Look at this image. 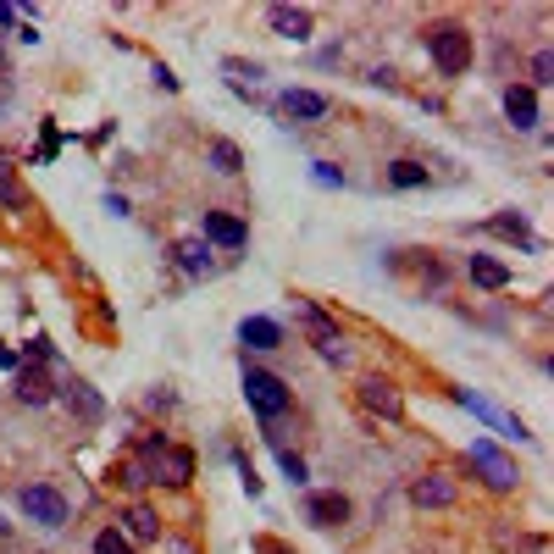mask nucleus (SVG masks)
<instances>
[{
    "label": "nucleus",
    "mask_w": 554,
    "mask_h": 554,
    "mask_svg": "<svg viewBox=\"0 0 554 554\" xmlns=\"http://www.w3.org/2000/svg\"><path fill=\"white\" fill-rule=\"evenodd\" d=\"M427 50H433L438 73H466L471 67V34L460 23H438L433 34H427Z\"/></svg>",
    "instance_id": "1"
},
{
    "label": "nucleus",
    "mask_w": 554,
    "mask_h": 554,
    "mask_svg": "<svg viewBox=\"0 0 554 554\" xmlns=\"http://www.w3.org/2000/svg\"><path fill=\"white\" fill-rule=\"evenodd\" d=\"M244 399H250V410L266 416V422H277V416L289 410V388L277 383L272 372H244Z\"/></svg>",
    "instance_id": "2"
},
{
    "label": "nucleus",
    "mask_w": 554,
    "mask_h": 554,
    "mask_svg": "<svg viewBox=\"0 0 554 554\" xmlns=\"http://www.w3.org/2000/svg\"><path fill=\"white\" fill-rule=\"evenodd\" d=\"M145 471H156L150 482H172V488H183V482L194 477V455L189 449H172V444H150V466Z\"/></svg>",
    "instance_id": "3"
},
{
    "label": "nucleus",
    "mask_w": 554,
    "mask_h": 554,
    "mask_svg": "<svg viewBox=\"0 0 554 554\" xmlns=\"http://www.w3.org/2000/svg\"><path fill=\"white\" fill-rule=\"evenodd\" d=\"M471 460L482 466V477H488V488H494V494H510V488H516V460L499 455L488 438H477V444H471Z\"/></svg>",
    "instance_id": "4"
},
{
    "label": "nucleus",
    "mask_w": 554,
    "mask_h": 554,
    "mask_svg": "<svg viewBox=\"0 0 554 554\" xmlns=\"http://www.w3.org/2000/svg\"><path fill=\"white\" fill-rule=\"evenodd\" d=\"M23 516L39 521V527H61L67 521V499L56 488H45V482H34V488H23Z\"/></svg>",
    "instance_id": "5"
},
{
    "label": "nucleus",
    "mask_w": 554,
    "mask_h": 554,
    "mask_svg": "<svg viewBox=\"0 0 554 554\" xmlns=\"http://www.w3.org/2000/svg\"><path fill=\"white\" fill-rule=\"evenodd\" d=\"M410 499H416L422 510H449V505H455V482L438 477V471H427V477L410 482Z\"/></svg>",
    "instance_id": "6"
},
{
    "label": "nucleus",
    "mask_w": 554,
    "mask_h": 554,
    "mask_svg": "<svg viewBox=\"0 0 554 554\" xmlns=\"http://www.w3.org/2000/svg\"><path fill=\"white\" fill-rule=\"evenodd\" d=\"M361 405L377 410V416H388V422H399V416H405V399H399L383 377H366V383H361Z\"/></svg>",
    "instance_id": "7"
},
{
    "label": "nucleus",
    "mask_w": 554,
    "mask_h": 554,
    "mask_svg": "<svg viewBox=\"0 0 554 554\" xmlns=\"http://www.w3.org/2000/svg\"><path fill=\"white\" fill-rule=\"evenodd\" d=\"M266 23H272L277 39H311V12L305 6H272Z\"/></svg>",
    "instance_id": "8"
},
{
    "label": "nucleus",
    "mask_w": 554,
    "mask_h": 554,
    "mask_svg": "<svg viewBox=\"0 0 554 554\" xmlns=\"http://www.w3.org/2000/svg\"><path fill=\"white\" fill-rule=\"evenodd\" d=\"M205 239L211 244H222V250H239L250 233H244V222L239 217H228V211H205Z\"/></svg>",
    "instance_id": "9"
},
{
    "label": "nucleus",
    "mask_w": 554,
    "mask_h": 554,
    "mask_svg": "<svg viewBox=\"0 0 554 554\" xmlns=\"http://www.w3.org/2000/svg\"><path fill=\"white\" fill-rule=\"evenodd\" d=\"M305 516H311L316 527H338V521H350V499L344 494H311L305 499Z\"/></svg>",
    "instance_id": "10"
},
{
    "label": "nucleus",
    "mask_w": 554,
    "mask_h": 554,
    "mask_svg": "<svg viewBox=\"0 0 554 554\" xmlns=\"http://www.w3.org/2000/svg\"><path fill=\"white\" fill-rule=\"evenodd\" d=\"M277 106L289 111V117H300V122L327 117V95H316V89H283V100H277Z\"/></svg>",
    "instance_id": "11"
},
{
    "label": "nucleus",
    "mask_w": 554,
    "mask_h": 554,
    "mask_svg": "<svg viewBox=\"0 0 554 554\" xmlns=\"http://www.w3.org/2000/svg\"><path fill=\"white\" fill-rule=\"evenodd\" d=\"M239 338L250 344V350H277V344H283V327H277L272 316H244Z\"/></svg>",
    "instance_id": "12"
},
{
    "label": "nucleus",
    "mask_w": 554,
    "mask_h": 554,
    "mask_svg": "<svg viewBox=\"0 0 554 554\" xmlns=\"http://www.w3.org/2000/svg\"><path fill=\"white\" fill-rule=\"evenodd\" d=\"M466 272H471V283H477V289H505V283H510V266L494 261V255H471Z\"/></svg>",
    "instance_id": "13"
},
{
    "label": "nucleus",
    "mask_w": 554,
    "mask_h": 554,
    "mask_svg": "<svg viewBox=\"0 0 554 554\" xmlns=\"http://www.w3.org/2000/svg\"><path fill=\"white\" fill-rule=\"evenodd\" d=\"M505 117L516 128H538V95L532 89H505Z\"/></svg>",
    "instance_id": "14"
},
{
    "label": "nucleus",
    "mask_w": 554,
    "mask_h": 554,
    "mask_svg": "<svg viewBox=\"0 0 554 554\" xmlns=\"http://www.w3.org/2000/svg\"><path fill=\"white\" fill-rule=\"evenodd\" d=\"M122 521H128V538H139V543H156L161 538V521H156V510H150V505H133Z\"/></svg>",
    "instance_id": "15"
},
{
    "label": "nucleus",
    "mask_w": 554,
    "mask_h": 554,
    "mask_svg": "<svg viewBox=\"0 0 554 554\" xmlns=\"http://www.w3.org/2000/svg\"><path fill=\"white\" fill-rule=\"evenodd\" d=\"M178 266L183 272H205V266H211V250H205V239H178Z\"/></svg>",
    "instance_id": "16"
},
{
    "label": "nucleus",
    "mask_w": 554,
    "mask_h": 554,
    "mask_svg": "<svg viewBox=\"0 0 554 554\" xmlns=\"http://www.w3.org/2000/svg\"><path fill=\"white\" fill-rule=\"evenodd\" d=\"M388 178H394V189H422L427 167H422V161H394V167H388Z\"/></svg>",
    "instance_id": "17"
},
{
    "label": "nucleus",
    "mask_w": 554,
    "mask_h": 554,
    "mask_svg": "<svg viewBox=\"0 0 554 554\" xmlns=\"http://www.w3.org/2000/svg\"><path fill=\"white\" fill-rule=\"evenodd\" d=\"M17 399H23V405H45V399H50V383H45L39 372H23V377H17Z\"/></svg>",
    "instance_id": "18"
},
{
    "label": "nucleus",
    "mask_w": 554,
    "mask_h": 554,
    "mask_svg": "<svg viewBox=\"0 0 554 554\" xmlns=\"http://www.w3.org/2000/svg\"><path fill=\"white\" fill-rule=\"evenodd\" d=\"M211 167H217V172H239L244 167L239 145H233V139H217V145H211Z\"/></svg>",
    "instance_id": "19"
},
{
    "label": "nucleus",
    "mask_w": 554,
    "mask_h": 554,
    "mask_svg": "<svg viewBox=\"0 0 554 554\" xmlns=\"http://www.w3.org/2000/svg\"><path fill=\"white\" fill-rule=\"evenodd\" d=\"M95 554H133V543L122 538L117 527H106V532H100V538H95Z\"/></svg>",
    "instance_id": "20"
},
{
    "label": "nucleus",
    "mask_w": 554,
    "mask_h": 554,
    "mask_svg": "<svg viewBox=\"0 0 554 554\" xmlns=\"http://www.w3.org/2000/svg\"><path fill=\"white\" fill-rule=\"evenodd\" d=\"M0 205H23V189H17V172L0 161Z\"/></svg>",
    "instance_id": "21"
},
{
    "label": "nucleus",
    "mask_w": 554,
    "mask_h": 554,
    "mask_svg": "<svg viewBox=\"0 0 554 554\" xmlns=\"http://www.w3.org/2000/svg\"><path fill=\"white\" fill-rule=\"evenodd\" d=\"M494 233H505V239H516V244H532V233H527L521 217H494Z\"/></svg>",
    "instance_id": "22"
},
{
    "label": "nucleus",
    "mask_w": 554,
    "mask_h": 554,
    "mask_svg": "<svg viewBox=\"0 0 554 554\" xmlns=\"http://www.w3.org/2000/svg\"><path fill=\"white\" fill-rule=\"evenodd\" d=\"M67 399H73V405H78V410H84L89 422H95V416H100V399H95V394H89V388H84V383H73V388H67Z\"/></svg>",
    "instance_id": "23"
},
{
    "label": "nucleus",
    "mask_w": 554,
    "mask_h": 554,
    "mask_svg": "<svg viewBox=\"0 0 554 554\" xmlns=\"http://www.w3.org/2000/svg\"><path fill=\"white\" fill-rule=\"evenodd\" d=\"M549 73H554V61H549V50H538V56H532V78H538V84H549Z\"/></svg>",
    "instance_id": "24"
},
{
    "label": "nucleus",
    "mask_w": 554,
    "mask_h": 554,
    "mask_svg": "<svg viewBox=\"0 0 554 554\" xmlns=\"http://www.w3.org/2000/svg\"><path fill=\"white\" fill-rule=\"evenodd\" d=\"M283 471H289V482H305V460L289 455V449H283Z\"/></svg>",
    "instance_id": "25"
},
{
    "label": "nucleus",
    "mask_w": 554,
    "mask_h": 554,
    "mask_svg": "<svg viewBox=\"0 0 554 554\" xmlns=\"http://www.w3.org/2000/svg\"><path fill=\"white\" fill-rule=\"evenodd\" d=\"M12 17H17V12H12V6H6V0H0V28L12 23Z\"/></svg>",
    "instance_id": "26"
}]
</instances>
